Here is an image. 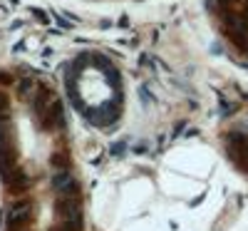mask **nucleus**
Here are the masks:
<instances>
[{"label":"nucleus","instance_id":"nucleus-1","mask_svg":"<svg viewBox=\"0 0 248 231\" xmlns=\"http://www.w3.org/2000/svg\"><path fill=\"white\" fill-rule=\"evenodd\" d=\"M67 87L72 90L75 104L85 112L92 122H112L119 115L122 104V90L119 80L112 72L107 62H102L97 57L82 60L79 65L72 70Z\"/></svg>","mask_w":248,"mask_h":231},{"label":"nucleus","instance_id":"nucleus-2","mask_svg":"<svg viewBox=\"0 0 248 231\" xmlns=\"http://www.w3.org/2000/svg\"><path fill=\"white\" fill-rule=\"evenodd\" d=\"M216 13L226 35L248 52V0H218Z\"/></svg>","mask_w":248,"mask_h":231}]
</instances>
